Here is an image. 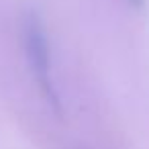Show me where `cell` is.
<instances>
[{
    "instance_id": "1",
    "label": "cell",
    "mask_w": 149,
    "mask_h": 149,
    "mask_svg": "<svg viewBox=\"0 0 149 149\" xmlns=\"http://www.w3.org/2000/svg\"><path fill=\"white\" fill-rule=\"evenodd\" d=\"M25 47L29 55V63L33 68V74L43 90V96L49 100V104L57 110L59 98L53 86L51 78V55H49V41L45 37V31L35 15H29L25 21Z\"/></svg>"
},
{
    "instance_id": "2",
    "label": "cell",
    "mask_w": 149,
    "mask_h": 149,
    "mask_svg": "<svg viewBox=\"0 0 149 149\" xmlns=\"http://www.w3.org/2000/svg\"><path fill=\"white\" fill-rule=\"evenodd\" d=\"M133 6H143V0H129Z\"/></svg>"
}]
</instances>
